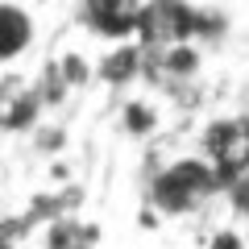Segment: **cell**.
Listing matches in <instances>:
<instances>
[{
    "instance_id": "obj_5",
    "label": "cell",
    "mask_w": 249,
    "mask_h": 249,
    "mask_svg": "<svg viewBox=\"0 0 249 249\" xmlns=\"http://www.w3.org/2000/svg\"><path fill=\"white\" fill-rule=\"evenodd\" d=\"M204 71V46L199 42H178V46H158L150 50V75L145 83L170 96H183Z\"/></svg>"
},
{
    "instance_id": "obj_1",
    "label": "cell",
    "mask_w": 249,
    "mask_h": 249,
    "mask_svg": "<svg viewBox=\"0 0 249 249\" xmlns=\"http://www.w3.org/2000/svg\"><path fill=\"white\" fill-rule=\"evenodd\" d=\"M224 199V178L204 154H178L150 170L145 178V204L166 220L204 216L212 204Z\"/></svg>"
},
{
    "instance_id": "obj_15",
    "label": "cell",
    "mask_w": 249,
    "mask_h": 249,
    "mask_svg": "<svg viewBox=\"0 0 249 249\" xmlns=\"http://www.w3.org/2000/svg\"><path fill=\"white\" fill-rule=\"evenodd\" d=\"M204 249H249V241H245V232H241V229H232V224H220V229L208 232Z\"/></svg>"
},
{
    "instance_id": "obj_8",
    "label": "cell",
    "mask_w": 249,
    "mask_h": 249,
    "mask_svg": "<svg viewBox=\"0 0 249 249\" xmlns=\"http://www.w3.org/2000/svg\"><path fill=\"white\" fill-rule=\"evenodd\" d=\"M34 42H37V25H34V17H29V9L4 0V4H0V62H4V67L21 62L34 50Z\"/></svg>"
},
{
    "instance_id": "obj_13",
    "label": "cell",
    "mask_w": 249,
    "mask_h": 249,
    "mask_svg": "<svg viewBox=\"0 0 249 249\" xmlns=\"http://www.w3.org/2000/svg\"><path fill=\"white\" fill-rule=\"evenodd\" d=\"M220 204L229 208L237 220H249V175L229 178V183H224V199H220Z\"/></svg>"
},
{
    "instance_id": "obj_6",
    "label": "cell",
    "mask_w": 249,
    "mask_h": 249,
    "mask_svg": "<svg viewBox=\"0 0 249 249\" xmlns=\"http://www.w3.org/2000/svg\"><path fill=\"white\" fill-rule=\"evenodd\" d=\"M17 83L21 79L4 75V88H0V104H4L0 108V129H4V137H34L50 121V108L37 96L34 83H25V88H17Z\"/></svg>"
},
{
    "instance_id": "obj_12",
    "label": "cell",
    "mask_w": 249,
    "mask_h": 249,
    "mask_svg": "<svg viewBox=\"0 0 249 249\" xmlns=\"http://www.w3.org/2000/svg\"><path fill=\"white\" fill-rule=\"evenodd\" d=\"M58 67H62V75H67V83H71L75 91H79V88H88V83L96 79V62H88L79 50L58 54Z\"/></svg>"
},
{
    "instance_id": "obj_16",
    "label": "cell",
    "mask_w": 249,
    "mask_h": 249,
    "mask_svg": "<svg viewBox=\"0 0 249 249\" xmlns=\"http://www.w3.org/2000/svg\"><path fill=\"white\" fill-rule=\"evenodd\" d=\"M4 249H25V245H21V241H4Z\"/></svg>"
},
{
    "instance_id": "obj_4",
    "label": "cell",
    "mask_w": 249,
    "mask_h": 249,
    "mask_svg": "<svg viewBox=\"0 0 249 249\" xmlns=\"http://www.w3.org/2000/svg\"><path fill=\"white\" fill-rule=\"evenodd\" d=\"M142 13L145 0H79L75 4V17L100 42H133L137 29H142Z\"/></svg>"
},
{
    "instance_id": "obj_7",
    "label": "cell",
    "mask_w": 249,
    "mask_h": 249,
    "mask_svg": "<svg viewBox=\"0 0 249 249\" xmlns=\"http://www.w3.org/2000/svg\"><path fill=\"white\" fill-rule=\"evenodd\" d=\"M145 75H150V50L137 37L133 42H112L96 58V79L116 88V91L133 88V83H145Z\"/></svg>"
},
{
    "instance_id": "obj_11",
    "label": "cell",
    "mask_w": 249,
    "mask_h": 249,
    "mask_svg": "<svg viewBox=\"0 0 249 249\" xmlns=\"http://www.w3.org/2000/svg\"><path fill=\"white\" fill-rule=\"evenodd\" d=\"M34 88H37V96L46 100V108L50 112H58L67 100H71V83H67V75H62V67H58V58H50V62H42V71H37V79H34Z\"/></svg>"
},
{
    "instance_id": "obj_3",
    "label": "cell",
    "mask_w": 249,
    "mask_h": 249,
    "mask_svg": "<svg viewBox=\"0 0 249 249\" xmlns=\"http://www.w3.org/2000/svg\"><path fill=\"white\" fill-rule=\"evenodd\" d=\"M199 17H204V9H199L196 0H145L137 42L145 50L178 46V42H199Z\"/></svg>"
},
{
    "instance_id": "obj_2",
    "label": "cell",
    "mask_w": 249,
    "mask_h": 249,
    "mask_svg": "<svg viewBox=\"0 0 249 249\" xmlns=\"http://www.w3.org/2000/svg\"><path fill=\"white\" fill-rule=\"evenodd\" d=\"M196 154H204L220 178H241L249 175V112H224L208 116L196 137Z\"/></svg>"
},
{
    "instance_id": "obj_17",
    "label": "cell",
    "mask_w": 249,
    "mask_h": 249,
    "mask_svg": "<svg viewBox=\"0 0 249 249\" xmlns=\"http://www.w3.org/2000/svg\"><path fill=\"white\" fill-rule=\"evenodd\" d=\"M245 112H249V108H245Z\"/></svg>"
},
{
    "instance_id": "obj_14",
    "label": "cell",
    "mask_w": 249,
    "mask_h": 249,
    "mask_svg": "<svg viewBox=\"0 0 249 249\" xmlns=\"http://www.w3.org/2000/svg\"><path fill=\"white\" fill-rule=\"evenodd\" d=\"M29 142H34V150H37V154H46V158H54V154H58L62 145H67V129H62L58 121H46L42 129H37V133L29 137Z\"/></svg>"
},
{
    "instance_id": "obj_10",
    "label": "cell",
    "mask_w": 249,
    "mask_h": 249,
    "mask_svg": "<svg viewBox=\"0 0 249 249\" xmlns=\"http://www.w3.org/2000/svg\"><path fill=\"white\" fill-rule=\"evenodd\" d=\"M116 124H121V133H124V137L145 142V137L158 133V104H154V100H142V96L124 100L121 112H116Z\"/></svg>"
},
{
    "instance_id": "obj_9",
    "label": "cell",
    "mask_w": 249,
    "mask_h": 249,
    "mask_svg": "<svg viewBox=\"0 0 249 249\" xmlns=\"http://www.w3.org/2000/svg\"><path fill=\"white\" fill-rule=\"evenodd\" d=\"M100 229L83 216H46V224L37 229V249H96Z\"/></svg>"
}]
</instances>
